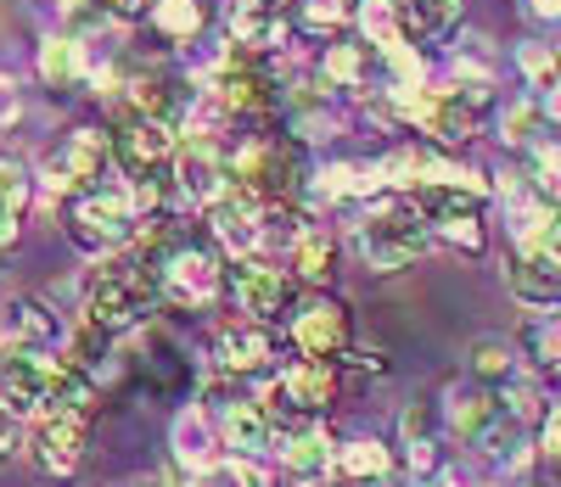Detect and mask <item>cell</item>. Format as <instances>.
<instances>
[{
    "instance_id": "836d02e7",
    "label": "cell",
    "mask_w": 561,
    "mask_h": 487,
    "mask_svg": "<svg viewBox=\"0 0 561 487\" xmlns=\"http://www.w3.org/2000/svg\"><path fill=\"white\" fill-rule=\"evenodd\" d=\"M472 381H478V386H494V393H505V386L517 381V348H511V343H494V336H489V343H478V348H472Z\"/></svg>"
},
{
    "instance_id": "7402d4cb",
    "label": "cell",
    "mask_w": 561,
    "mask_h": 487,
    "mask_svg": "<svg viewBox=\"0 0 561 487\" xmlns=\"http://www.w3.org/2000/svg\"><path fill=\"white\" fill-rule=\"evenodd\" d=\"M280 471L293 482H332L337 476V443L320 426H304L293 437H280Z\"/></svg>"
},
{
    "instance_id": "7bdbcfd3",
    "label": "cell",
    "mask_w": 561,
    "mask_h": 487,
    "mask_svg": "<svg viewBox=\"0 0 561 487\" xmlns=\"http://www.w3.org/2000/svg\"><path fill=\"white\" fill-rule=\"evenodd\" d=\"M147 487H185V476H180V471H174V476H152Z\"/></svg>"
},
{
    "instance_id": "d6986e66",
    "label": "cell",
    "mask_w": 561,
    "mask_h": 487,
    "mask_svg": "<svg viewBox=\"0 0 561 487\" xmlns=\"http://www.w3.org/2000/svg\"><path fill=\"white\" fill-rule=\"evenodd\" d=\"M7 336H18L23 348H34V353H57V348H68V325H62V314L39 298V291H18V298L7 303Z\"/></svg>"
},
{
    "instance_id": "603a6c76",
    "label": "cell",
    "mask_w": 561,
    "mask_h": 487,
    "mask_svg": "<svg viewBox=\"0 0 561 487\" xmlns=\"http://www.w3.org/2000/svg\"><path fill=\"white\" fill-rule=\"evenodd\" d=\"M460 12H466V0H393L399 34H404L410 45L449 39V34L460 28Z\"/></svg>"
},
{
    "instance_id": "60d3db41",
    "label": "cell",
    "mask_w": 561,
    "mask_h": 487,
    "mask_svg": "<svg viewBox=\"0 0 561 487\" xmlns=\"http://www.w3.org/2000/svg\"><path fill=\"white\" fill-rule=\"evenodd\" d=\"M523 12L534 23H561V0H523Z\"/></svg>"
},
{
    "instance_id": "ffe728a7",
    "label": "cell",
    "mask_w": 561,
    "mask_h": 487,
    "mask_svg": "<svg viewBox=\"0 0 561 487\" xmlns=\"http://www.w3.org/2000/svg\"><path fill=\"white\" fill-rule=\"evenodd\" d=\"M140 381H147V393L158 398H180V393H192V359H185L163 331L147 325V343H140V359H135Z\"/></svg>"
},
{
    "instance_id": "277c9868",
    "label": "cell",
    "mask_w": 561,
    "mask_h": 487,
    "mask_svg": "<svg viewBox=\"0 0 561 487\" xmlns=\"http://www.w3.org/2000/svg\"><path fill=\"white\" fill-rule=\"evenodd\" d=\"M140 208H135V190L129 179H96V185H79L62 197V230L84 258H118L140 241Z\"/></svg>"
},
{
    "instance_id": "b9f144b4",
    "label": "cell",
    "mask_w": 561,
    "mask_h": 487,
    "mask_svg": "<svg viewBox=\"0 0 561 487\" xmlns=\"http://www.w3.org/2000/svg\"><path fill=\"white\" fill-rule=\"evenodd\" d=\"M545 247H556V253H561V202H556V219H550V241H545Z\"/></svg>"
},
{
    "instance_id": "f35d334b",
    "label": "cell",
    "mask_w": 561,
    "mask_h": 487,
    "mask_svg": "<svg viewBox=\"0 0 561 487\" xmlns=\"http://www.w3.org/2000/svg\"><path fill=\"white\" fill-rule=\"evenodd\" d=\"M23 118V102H18V79H7L0 73V129L7 124H18Z\"/></svg>"
},
{
    "instance_id": "e575fe53",
    "label": "cell",
    "mask_w": 561,
    "mask_h": 487,
    "mask_svg": "<svg viewBox=\"0 0 561 487\" xmlns=\"http://www.w3.org/2000/svg\"><path fill=\"white\" fill-rule=\"evenodd\" d=\"M517 68H523V79H528L539 95L561 84V51H550V45H539V39L517 45Z\"/></svg>"
},
{
    "instance_id": "d6a6232c",
    "label": "cell",
    "mask_w": 561,
    "mask_h": 487,
    "mask_svg": "<svg viewBox=\"0 0 561 487\" xmlns=\"http://www.w3.org/2000/svg\"><path fill=\"white\" fill-rule=\"evenodd\" d=\"M545 135H556V129H550V118H545V107H539V95H534V102L505 107V118H500V140H505V146L528 152V146H539Z\"/></svg>"
},
{
    "instance_id": "ee69618b",
    "label": "cell",
    "mask_w": 561,
    "mask_h": 487,
    "mask_svg": "<svg viewBox=\"0 0 561 487\" xmlns=\"http://www.w3.org/2000/svg\"><path fill=\"white\" fill-rule=\"evenodd\" d=\"M287 487H332V482H293V476H287Z\"/></svg>"
},
{
    "instance_id": "7a4b0ae2",
    "label": "cell",
    "mask_w": 561,
    "mask_h": 487,
    "mask_svg": "<svg viewBox=\"0 0 561 487\" xmlns=\"http://www.w3.org/2000/svg\"><path fill=\"white\" fill-rule=\"evenodd\" d=\"M163 303V286L152 275V264L140 253H118V258H96V269L79 286V320L96 325L107 336H129L147 331L152 314Z\"/></svg>"
},
{
    "instance_id": "74e56055",
    "label": "cell",
    "mask_w": 561,
    "mask_h": 487,
    "mask_svg": "<svg viewBox=\"0 0 561 487\" xmlns=\"http://www.w3.org/2000/svg\"><path fill=\"white\" fill-rule=\"evenodd\" d=\"M539 460H545V471L561 482V409H550V415L539 420Z\"/></svg>"
},
{
    "instance_id": "f1b7e54d",
    "label": "cell",
    "mask_w": 561,
    "mask_h": 487,
    "mask_svg": "<svg viewBox=\"0 0 561 487\" xmlns=\"http://www.w3.org/2000/svg\"><path fill=\"white\" fill-rule=\"evenodd\" d=\"M393 476V454L377 443V437H359V443L337 449V482L343 487H382Z\"/></svg>"
},
{
    "instance_id": "4316f807",
    "label": "cell",
    "mask_w": 561,
    "mask_h": 487,
    "mask_svg": "<svg viewBox=\"0 0 561 487\" xmlns=\"http://www.w3.org/2000/svg\"><path fill=\"white\" fill-rule=\"evenodd\" d=\"M147 23H152L158 39L192 45V39H203V28L214 23V12H208V0H152Z\"/></svg>"
},
{
    "instance_id": "8d00e7d4",
    "label": "cell",
    "mask_w": 561,
    "mask_h": 487,
    "mask_svg": "<svg viewBox=\"0 0 561 487\" xmlns=\"http://www.w3.org/2000/svg\"><path fill=\"white\" fill-rule=\"evenodd\" d=\"M18 454H28V437H23V415H12L0 404V471H7Z\"/></svg>"
},
{
    "instance_id": "6da1fadb",
    "label": "cell",
    "mask_w": 561,
    "mask_h": 487,
    "mask_svg": "<svg viewBox=\"0 0 561 487\" xmlns=\"http://www.w3.org/2000/svg\"><path fill=\"white\" fill-rule=\"evenodd\" d=\"M135 253L152 264L163 298H174V303H185V309H208L219 291H225V275H230L225 247L214 241V230L180 219V213L140 224Z\"/></svg>"
},
{
    "instance_id": "ab89813d",
    "label": "cell",
    "mask_w": 561,
    "mask_h": 487,
    "mask_svg": "<svg viewBox=\"0 0 561 487\" xmlns=\"http://www.w3.org/2000/svg\"><path fill=\"white\" fill-rule=\"evenodd\" d=\"M102 7H107V18H118V23H135V18L152 12L147 0H102Z\"/></svg>"
},
{
    "instance_id": "83f0119b",
    "label": "cell",
    "mask_w": 561,
    "mask_h": 487,
    "mask_svg": "<svg viewBox=\"0 0 561 487\" xmlns=\"http://www.w3.org/2000/svg\"><path fill=\"white\" fill-rule=\"evenodd\" d=\"M287 264H293V280H298V286H332V269H337V241L325 235L320 224H309V230L293 241Z\"/></svg>"
},
{
    "instance_id": "cb8c5ba5",
    "label": "cell",
    "mask_w": 561,
    "mask_h": 487,
    "mask_svg": "<svg viewBox=\"0 0 561 487\" xmlns=\"http://www.w3.org/2000/svg\"><path fill=\"white\" fill-rule=\"evenodd\" d=\"M28 202H34V169L18 158H0V258L18 247Z\"/></svg>"
},
{
    "instance_id": "e0dca14e",
    "label": "cell",
    "mask_w": 561,
    "mask_h": 487,
    "mask_svg": "<svg viewBox=\"0 0 561 487\" xmlns=\"http://www.w3.org/2000/svg\"><path fill=\"white\" fill-rule=\"evenodd\" d=\"M203 224L214 230V241L230 253V258H259L264 253V208L253 197H242L237 185L203 213Z\"/></svg>"
},
{
    "instance_id": "7c38bea8",
    "label": "cell",
    "mask_w": 561,
    "mask_h": 487,
    "mask_svg": "<svg viewBox=\"0 0 561 487\" xmlns=\"http://www.w3.org/2000/svg\"><path fill=\"white\" fill-rule=\"evenodd\" d=\"M84 449H90V420L84 415H39L34 431H28V460L51 482H68L84 465Z\"/></svg>"
},
{
    "instance_id": "d590c367",
    "label": "cell",
    "mask_w": 561,
    "mask_h": 487,
    "mask_svg": "<svg viewBox=\"0 0 561 487\" xmlns=\"http://www.w3.org/2000/svg\"><path fill=\"white\" fill-rule=\"evenodd\" d=\"M185 487H259V476L248 460H214V465L185 476Z\"/></svg>"
},
{
    "instance_id": "f546056e",
    "label": "cell",
    "mask_w": 561,
    "mask_h": 487,
    "mask_svg": "<svg viewBox=\"0 0 561 487\" xmlns=\"http://www.w3.org/2000/svg\"><path fill=\"white\" fill-rule=\"evenodd\" d=\"M399 437H404V454L415 471H433L438 465V404H410L404 420H399Z\"/></svg>"
},
{
    "instance_id": "9c48e42d",
    "label": "cell",
    "mask_w": 561,
    "mask_h": 487,
    "mask_svg": "<svg viewBox=\"0 0 561 487\" xmlns=\"http://www.w3.org/2000/svg\"><path fill=\"white\" fill-rule=\"evenodd\" d=\"M51 381H57V359L23 348L18 336H0V404L12 415H45L51 409Z\"/></svg>"
},
{
    "instance_id": "ac0fdd59",
    "label": "cell",
    "mask_w": 561,
    "mask_h": 487,
    "mask_svg": "<svg viewBox=\"0 0 561 487\" xmlns=\"http://www.w3.org/2000/svg\"><path fill=\"white\" fill-rule=\"evenodd\" d=\"M275 393L287 398V409L314 420V415H325L337 404V364L332 359H293V364H280Z\"/></svg>"
},
{
    "instance_id": "4fadbf2b",
    "label": "cell",
    "mask_w": 561,
    "mask_h": 487,
    "mask_svg": "<svg viewBox=\"0 0 561 487\" xmlns=\"http://www.w3.org/2000/svg\"><path fill=\"white\" fill-rule=\"evenodd\" d=\"M293 39V12L287 0H230L225 7V45L253 57H270Z\"/></svg>"
},
{
    "instance_id": "44dd1931",
    "label": "cell",
    "mask_w": 561,
    "mask_h": 487,
    "mask_svg": "<svg viewBox=\"0 0 561 487\" xmlns=\"http://www.w3.org/2000/svg\"><path fill=\"white\" fill-rule=\"evenodd\" d=\"M382 73V51L370 39H337V45H325V57H320V84H332V90H370V79Z\"/></svg>"
},
{
    "instance_id": "30bf717a",
    "label": "cell",
    "mask_w": 561,
    "mask_h": 487,
    "mask_svg": "<svg viewBox=\"0 0 561 487\" xmlns=\"http://www.w3.org/2000/svg\"><path fill=\"white\" fill-rule=\"evenodd\" d=\"M107 163H113V135H102V129H68L51 152H45L39 174H45V185H51L57 197H68V190H79V185L107 179Z\"/></svg>"
},
{
    "instance_id": "4dcf8cb0",
    "label": "cell",
    "mask_w": 561,
    "mask_h": 487,
    "mask_svg": "<svg viewBox=\"0 0 561 487\" xmlns=\"http://www.w3.org/2000/svg\"><path fill=\"white\" fill-rule=\"evenodd\" d=\"M287 12H293V28H304V34H337V28L359 23L365 0H287Z\"/></svg>"
},
{
    "instance_id": "1f68e13d",
    "label": "cell",
    "mask_w": 561,
    "mask_h": 487,
    "mask_svg": "<svg viewBox=\"0 0 561 487\" xmlns=\"http://www.w3.org/2000/svg\"><path fill=\"white\" fill-rule=\"evenodd\" d=\"M523 163H528L523 179L539 190V197H545V202H561V135H545L539 146H528Z\"/></svg>"
},
{
    "instance_id": "2e32d148",
    "label": "cell",
    "mask_w": 561,
    "mask_h": 487,
    "mask_svg": "<svg viewBox=\"0 0 561 487\" xmlns=\"http://www.w3.org/2000/svg\"><path fill=\"white\" fill-rule=\"evenodd\" d=\"M505 286L523 309L556 314L561 309V253L556 247H517L505 258Z\"/></svg>"
},
{
    "instance_id": "ba28073f",
    "label": "cell",
    "mask_w": 561,
    "mask_h": 487,
    "mask_svg": "<svg viewBox=\"0 0 561 487\" xmlns=\"http://www.w3.org/2000/svg\"><path fill=\"white\" fill-rule=\"evenodd\" d=\"M203 415L219 431V449H230V460H264L275 449V420L264 409V398H230L225 386H208Z\"/></svg>"
},
{
    "instance_id": "8992f818",
    "label": "cell",
    "mask_w": 561,
    "mask_h": 487,
    "mask_svg": "<svg viewBox=\"0 0 561 487\" xmlns=\"http://www.w3.org/2000/svg\"><path fill=\"white\" fill-rule=\"evenodd\" d=\"M225 298L237 303L242 320H259V325H280V320H293L304 309L298 303V280L280 264H270V258H230Z\"/></svg>"
},
{
    "instance_id": "3957f363",
    "label": "cell",
    "mask_w": 561,
    "mask_h": 487,
    "mask_svg": "<svg viewBox=\"0 0 561 487\" xmlns=\"http://www.w3.org/2000/svg\"><path fill=\"white\" fill-rule=\"evenodd\" d=\"M309 152L304 140L287 129H259V135H242L230 146V185L253 197L259 208H298L304 190H309Z\"/></svg>"
},
{
    "instance_id": "8fae6325",
    "label": "cell",
    "mask_w": 561,
    "mask_h": 487,
    "mask_svg": "<svg viewBox=\"0 0 561 487\" xmlns=\"http://www.w3.org/2000/svg\"><path fill=\"white\" fill-rule=\"evenodd\" d=\"M174 185H180V202L208 213L225 190H230V152L208 135H185L180 140V158H174Z\"/></svg>"
},
{
    "instance_id": "5b68a950",
    "label": "cell",
    "mask_w": 561,
    "mask_h": 487,
    "mask_svg": "<svg viewBox=\"0 0 561 487\" xmlns=\"http://www.w3.org/2000/svg\"><path fill=\"white\" fill-rule=\"evenodd\" d=\"M354 253H359V264L365 269H377V275H399V269H410L415 258H427V247H433V224L421 219L404 197H382V202H370L359 219H354Z\"/></svg>"
},
{
    "instance_id": "9a60e30c",
    "label": "cell",
    "mask_w": 561,
    "mask_h": 487,
    "mask_svg": "<svg viewBox=\"0 0 561 487\" xmlns=\"http://www.w3.org/2000/svg\"><path fill=\"white\" fill-rule=\"evenodd\" d=\"M293 348L304 359H332L343 364V353L354 348V325H348V309L337 298H314L293 314Z\"/></svg>"
},
{
    "instance_id": "52a82bcc",
    "label": "cell",
    "mask_w": 561,
    "mask_h": 487,
    "mask_svg": "<svg viewBox=\"0 0 561 487\" xmlns=\"http://www.w3.org/2000/svg\"><path fill=\"white\" fill-rule=\"evenodd\" d=\"M124 107L147 113V118H158L180 135V129H192V118L203 107V84H192L174 68H135L124 79Z\"/></svg>"
},
{
    "instance_id": "d4e9b609",
    "label": "cell",
    "mask_w": 561,
    "mask_h": 487,
    "mask_svg": "<svg viewBox=\"0 0 561 487\" xmlns=\"http://www.w3.org/2000/svg\"><path fill=\"white\" fill-rule=\"evenodd\" d=\"M90 73H96V68H90V51H84L79 34H51L39 45V79L51 84V95H68Z\"/></svg>"
},
{
    "instance_id": "484cf974",
    "label": "cell",
    "mask_w": 561,
    "mask_h": 487,
    "mask_svg": "<svg viewBox=\"0 0 561 487\" xmlns=\"http://www.w3.org/2000/svg\"><path fill=\"white\" fill-rule=\"evenodd\" d=\"M314 190H320L325 202H370L388 185H382V169L377 163H325L314 174Z\"/></svg>"
},
{
    "instance_id": "5bb4252c",
    "label": "cell",
    "mask_w": 561,
    "mask_h": 487,
    "mask_svg": "<svg viewBox=\"0 0 561 487\" xmlns=\"http://www.w3.org/2000/svg\"><path fill=\"white\" fill-rule=\"evenodd\" d=\"M214 364L219 375H264L280 364V336L275 325H259V320H225L214 331Z\"/></svg>"
}]
</instances>
